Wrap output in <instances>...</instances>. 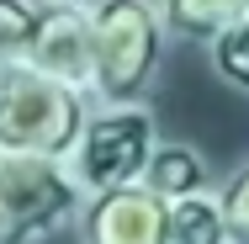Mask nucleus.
Returning <instances> with one entry per match:
<instances>
[{
  "mask_svg": "<svg viewBox=\"0 0 249 244\" xmlns=\"http://www.w3.org/2000/svg\"><path fill=\"white\" fill-rule=\"evenodd\" d=\"M37 21H43V0H0V69L32 58Z\"/></svg>",
  "mask_w": 249,
  "mask_h": 244,
  "instance_id": "9b49d317",
  "label": "nucleus"
},
{
  "mask_svg": "<svg viewBox=\"0 0 249 244\" xmlns=\"http://www.w3.org/2000/svg\"><path fill=\"white\" fill-rule=\"evenodd\" d=\"M143 186H154L159 196H186V191H201V186H212V165H207V154L191 144H180V138H159L154 149L149 170H143Z\"/></svg>",
  "mask_w": 249,
  "mask_h": 244,
  "instance_id": "6e6552de",
  "label": "nucleus"
},
{
  "mask_svg": "<svg viewBox=\"0 0 249 244\" xmlns=\"http://www.w3.org/2000/svg\"><path fill=\"white\" fill-rule=\"evenodd\" d=\"M170 244H233L217 186H201V191H186L170 202Z\"/></svg>",
  "mask_w": 249,
  "mask_h": 244,
  "instance_id": "0eeeda50",
  "label": "nucleus"
},
{
  "mask_svg": "<svg viewBox=\"0 0 249 244\" xmlns=\"http://www.w3.org/2000/svg\"><path fill=\"white\" fill-rule=\"evenodd\" d=\"M90 96L96 101H149L159 85L164 53L175 43L159 0H90Z\"/></svg>",
  "mask_w": 249,
  "mask_h": 244,
  "instance_id": "f257e3e1",
  "label": "nucleus"
},
{
  "mask_svg": "<svg viewBox=\"0 0 249 244\" xmlns=\"http://www.w3.org/2000/svg\"><path fill=\"white\" fill-rule=\"evenodd\" d=\"M69 234L74 244H170V196L143 181L90 191Z\"/></svg>",
  "mask_w": 249,
  "mask_h": 244,
  "instance_id": "39448f33",
  "label": "nucleus"
},
{
  "mask_svg": "<svg viewBox=\"0 0 249 244\" xmlns=\"http://www.w3.org/2000/svg\"><path fill=\"white\" fill-rule=\"evenodd\" d=\"M159 5H164L175 43H207L217 27H228L233 16L249 11V0H159Z\"/></svg>",
  "mask_w": 249,
  "mask_h": 244,
  "instance_id": "1a4fd4ad",
  "label": "nucleus"
},
{
  "mask_svg": "<svg viewBox=\"0 0 249 244\" xmlns=\"http://www.w3.org/2000/svg\"><path fill=\"white\" fill-rule=\"evenodd\" d=\"M80 5H90V0H80Z\"/></svg>",
  "mask_w": 249,
  "mask_h": 244,
  "instance_id": "ddd939ff",
  "label": "nucleus"
},
{
  "mask_svg": "<svg viewBox=\"0 0 249 244\" xmlns=\"http://www.w3.org/2000/svg\"><path fill=\"white\" fill-rule=\"evenodd\" d=\"M223 191V207H228V228H233V244H249V154L244 165L217 186Z\"/></svg>",
  "mask_w": 249,
  "mask_h": 244,
  "instance_id": "f8f14e48",
  "label": "nucleus"
},
{
  "mask_svg": "<svg viewBox=\"0 0 249 244\" xmlns=\"http://www.w3.org/2000/svg\"><path fill=\"white\" fill-rule=\"evenodd\" d=\"M96 96L37 64L0 69V149L5 154H64L80 144Z\"/></svg>",
  "mask_w": 249,
  "mask_h": 244,
  "instance_id": "f03ea898",
  "label": "nucleus"
},
{
  "mask_svg": "<svg viewBox=\"0 0 249 244\" xmlns=\"http://www.w3.org/2000/svg\"><path fill=\"white\" fill-rule=\"evenodd\" d=\"M159 138L164 133H159V117H154L149 101H96L80 144L69 149V170L80 175L85 196L143 181Z\"/></svg>",
  "mask_w": 249,
  "mask_h": 244,
  "instance_id": "20e7f679",
  "label": "nucleus"
},
{
  "mask_svg": "<svg viewBox=\"0 0 249 244\" xmlns=\"http://www.w3.org/2000/svg\"><path fill=\"white\" fill-rule=\"evenodd\" d=\"M207 64H212V75L228 85V91H239L249 96V11L244 16H233L228 27H217L207 43Z\"/></svg>",
  "mask_w": 249,
  "mask_h": 244,
  "instance_id": "9d476101",
  "label": "nucleus"
},
{
  "mask_svg": "<svg viewBox=\"0 0 249 244\" xmlns=\"http://www.w3.org/2000/svg\"><path fill=\"white\" fill-rule=\"evenodd\" d=\"M85 186L64 154H5L0 149V244H48L74 228Z\"/></svg>",
  "mask_w": 249,
  "mask_h": 244,
  "instance_id": "7ed1b4c3",
  "label": "nucleus"
},
{
  "mask_svg": "<svg viewBox=\"0 0 249 244\" xmlns=\"http://www.w3.org/2000/svg\"><path fill=\"white\" fill-rule=\"evenodd\" d=\"M27 64H37V69H48L58 80L90 91V64H96L90 5H80V0H43V21H37Z\"/></svg>",
  "mask_w": 249,
  "mask_h": 244,
  "instance_id": "423d86ee",
  "label": "nucleus"
}]
</instances>
